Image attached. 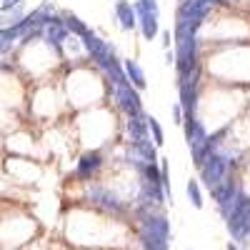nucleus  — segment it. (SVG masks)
Returning a JSON list of instances; mask_svg holds the SVG:
<instances>
[{
    "mask_svg": "<svg viewBox=\"0 0 250 250\" xmlns=\"http://www.w3.org/2000/svg\"><path fill=\"white\" fill-rule=\"evenodd\" d=\"M163 45H165V50L170 48V30H163Z\"/></svg>",
    "mask_w": 250,
    "mask_h": 250,
    "instance_id": "6ab92c4d",
    "label": "nucleus"
},
{
    "mask_svg": "<svg viewBox=\"0 0 250 250\" xmlns=\"http://www.w3.org/2000/svg\"><path fill=\"white\" fill-rule=\"evenodd\" d=\"M62 25H65V30H68V35H78V38H83L90 28L83 23V20L78 18V15H73V13H68L65 18H62Z\"/></svg>",
    "mask_w": 250,
    "mask_h": 250,
    "instance_id": "ddd939ff",
    "label": "nucleus"
},
{
    "mask_svg": "<svg viewBox=\"0 0 250 250\" xmlns=\"http://www.w3.org/2000/svg\"><path fill=\"white\" fill-rule=\"evenodd\" d=\"M188 195H190V200H193V205H195V208H203V195H200V188H198V183H195V180L188 183Z\"/></svg>",
    "mask_w": 250,
    "mask_h": 250,
    "instance_id": "dca6fc26",
    "label": "nucleus"
},
{
    "mask_svg": "<svg viewBox=\"0 0 250 250\" xmlns=\"http://www.w3.org/2000/svg\"><path fill=\"white\" fill-rule=\"evenodd\" d=\"M145 120H148V133H153V143L158 148V145H163V128H160V123L153 115H145Z\"/></svg>",
    "mask_w": 250,
    "mask_h": 250,
    "instance_id": "2eb2a0df",
    "label": "nucleus"
},
{
    "mask_svg": "<svg viewBox=\"0 0 250 250\" xmlns=\"http://www.w3.org/2000/svg\"><path fill=\"white\" fill-rule=\"evenodd\" d=\"M178 75H188L200 70V45L198 35H180L175 38V62Z\"/></svg>",
    "mask_w": 250,
    "mask_h": 250,
    "instance_id": "f257e3e1",
    "label": "nucleus"
},
{
    "mask_svg": "<svg viewBox=\"0 0 250 250\" xmlns=\"http://www.w3.org/2000/svg\"><path fill=\"white\" fill-rule=\"evenodd\" d=\"M165 62H168V65H170V62H175V50H165Z\"/></svg>",
    "mask_w": 250,
    "mask_h": 250,
    "instance_id": "aec40b11",
    "label": "nucleus"
},
{
    "mask_svg": "<svg viewBox=\"0 0 250 250\" xmlns=\"http://www.w3.org/2000/svg\"><path fill=\"white\" fill-rule=\"evenodd\" d=\"M43 30H45V38H43V40H45L48 45H53L55 50H60V45L68 40V30H65V25H62V20H60L58 15L50 20Z\"/></svg>",
    "mask_w": 250,
    "mask_h": 250,
    "instance_id": "0eeeda50",
    "label": "nucleus"
},
{
    "mask_svg": "<svg viewBox=\"0 0 250 250\" xmlns=\"http://www.w3.org/2000/svg\"><path fill=\"white\" fill-rule=\"evenodd\" d=\"M173 118H175V123H178V125H180V123L185 120V118H183V108L178 105V103H175V105H173Z\"/></svg>",
    "mask_w": 250,
    "mask_h": 250,
    "instance_id": "a211bd4d",
    "label": "nucleus"
},
{
    "mask_svg": "<svg viewBox=\"0 0 250 250\" xmlns=\"http://www.w3.org/2000/svg\"><path fill=\"white\" fill-rule=\"evenodd\" d=\"M115 18L123 30H133L138 28V15H135V8L128 3V0H115Z\"/></svg>",
    "mask_w": 250,
    "mask_h": 250,
    "instance_id": "6e6552de",
    "label": "nucleus"
},
{
    "mask_svg": "<svg viewBox=\"0 0 250 250\" xmlns=\"http://www.w3.org/2000/svg\"><path fill=\"white\" fill-rule=\"evenodd\" d=\"M123 70H125V78H128V83H130L135 90H143L145 85H148V80H145V73H143V68H140V62H138V60L128 58V60L123 62Z\"/></svg>",
    "mask_w": 250,
    "mask_h": 250,
    "instance_id": "9d476101",
    "label": "nucleus"
},
{
    "mask_svg": "<svg viewBox=\"0 0 250 250\" xmlns=\"http://www.w3.org/2000/svg\"><path fill=\"white\" fill-rule=\"evenodd\" d=\"M80 43H83V48H85V53L93 58V62H95V65H100V62H105V60L115 58V50H113V45L108 43V40L98 38L93 30H88L85 35H83V38H80Z\"/></svg>",
    "mask_w": 250,
    "mask_h": 250,
    "instance_id": "39448f33",
    "label": "nucleus"
},
{
    "mask_svg": "<svg viewBox=\"0 0 250 250\" xmlns=\"http://www.w3.org/2000/svg\"><path fill=\"white\" fill-rule=\"evenodd\" d=\"M138 28L140 35L145 40H153L160 33V23H158V15H138Z\"/></svg>",
    "mask_w": 250,
    "mask_h": 250,
    "instance_id": "f8f14e48",
    "label": "nucleus"
},
{
    "mask_svg": "<svg viewBox=\"0 0 250 250\" xmlns=\"http://www.w3.org/2000/svg\"><path fill=\"white\" fill-rule=\"evenodd\" d=\"M128 138L130 143H138V140H148L150 133H148V120H145V113L140 115H128Z\"/></svg>",
    "mask_w": 250,
    "mask_h": 250,
    "instance_id": "1a4fd4ad",
    "label": "nucleus"
},
{
    "mask_svg": "<svg viewBox=\"0 0 250 250\" xmlns=\"http://www.w3.org/2000/svg\"><path fill=\"white\" fill-rule=\"evenodd\" d=\"M178 93H180L178 105L183 108V115L193 118L198 110V98H200V70L178 75Z\"/></svg>",
    "mask_w": 250,
    "mask_h": 250,
    "instance_id": "7ed1b4c3",
    "label": "nucleus"
},
{
    "mask_svg": "<svg viewBox=\"0 0 250 250\" xmlns=\"http://www.w3.org/2000/svg\"><path fill=\"white\" fill-rule=\"evenodd\" d=\"M133 8H135V15H158L160 13L158 0H138Z\"/></svg>",
    "mask_w": 250,
    "mask_h": 250,
    "instance_id": "4468645a",
    "label": "nucleus"
},
{
    "mask_svg": "<svg viewBox=\"0 0 250 250\" xmlns=\"http://www.w3.org/2000/svg\"><path fill=\"white\" fill-rule=\"evenodd\" d=\"M25 20V10L23 5H18L13 10H0V30H8V28H15Z\"/></svg>",
    "mask_w": 250,
    "mask_h": 250,
    "instance_id": "9b49d317",
    "label": "nucleus"
},
{
    "mask_svg": "<svg viewBox=\"0 0 250 250\" xmlns=\"http://www.w3.org/2000/svg\"><path fill=\"white\" fill-rule=\"evenodd\" d=\"M110 93H113L115 105H118L125 115H140V113H143L140 95H138V90L130 85V83H123V85H110Z\"/></svg>",
    "mask_w": 250,
    "mask_h": 250,
    "instance_id": "20e7f679",
    "label": "nucleus"
},
{
    "mask_svg": "<svg viewBox=\"0 0 250 250\" xmlns=\"http://www.w3.org/2000/svg\"><path fill=\"white\" fill-rule=\"evenodd\" d=\"M18 5H23V0H3V3H0V10H13Z\"/></svg>",
    "mask_w": 250,
    "mask_h": 250,
    "instance_id": "f3484780",
    "label": "nucleus"
},
{
    "mask_svg": "<svg viewBox=\"0 0 250 250\" xmlns=\"http://www.w3.org/2000/svg\"><path fill=\"white\" fill-rule=\"evenodd\" d=\"M103 165V153L100 150H88V153H83L80 160H78V178H90L98 173V168Z\"/></svg>",
    "mask_w": 250,
    "mask_h": 250,
    "instance_id": "423d86ee",
    "label": "nucleus"
},
{
    "mask_svg": "<svg viewBox=\"0 0 250 250\" xmlns=\"http://www.w3.org/2000/svg\"><path fill=\"white\" fill-rule=\"evenodd\" d=\"M230 158H235V155H230V153H225V150H215V153H210L205 158V163L200 165V173H203V183L210 188H218L220 183H225L228 180V175H230V165H233V160Z\"/></svg>",
    "mask_w": 250,
    "mask_h": 250,
    "instance_id": "f03ea898",
    "label": "nucleus"
}]
</instances>
